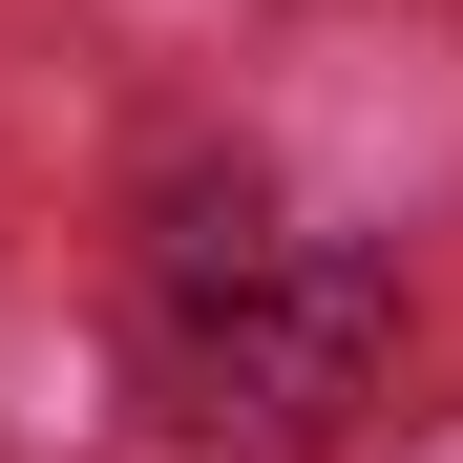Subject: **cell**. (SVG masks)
<instances>
[{
    "label": "cell",
    "instance_id": "1",
    "mask_svg": "<svg viewBox=\"0 0 463 463\" xmlns=\"http://www.w3.org/2000/svg\"><path fill=\"white\" fill-rule=\"evenodd\" d=\"M379 358H401V274L379 253H274V232H232V274H190L169 317H147V379H169V421L232 442V463H317Z\"/></svg>",
    "mask_w": 463,
    "mask_h": 463
}]
</instances>
